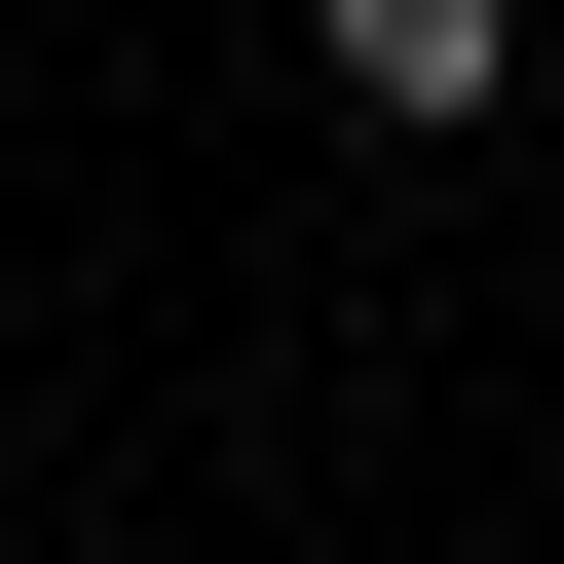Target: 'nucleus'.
Instances as JSON below:
<instances>
[{"label":"nucleus","instance_id":"obj_1","mask_svg":"<svg viewBox=\"0 0 564 564\" xmlns=\"http://www.w3.org/2000/svg\"><path fill=\"white\" fill-rule=\"evenodd\" d=\"M302 76H339L377 151H489V113H527V0H302Z\"/></svg>","mask_w":564,"mask_h":564}]
</instances>
